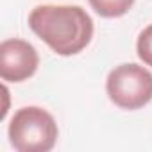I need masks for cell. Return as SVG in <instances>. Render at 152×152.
I'll use <instances>...</instances> for the list:
<instances>
[{
	"label": "cell",
	"mask_w": 152,
	"mask_h": 152,
	"mask_svg": "<svg viewBox=\"0 0 152 152\" xmlns=\"http://www.w3.org/2000/svg\"><path fill=\"white\" fill-rule=\"evenodd\" d=\"M29 27L57 56L79 54L93 38V20L81 6H38L29 15Z\"/></svg>",
	"instance_id": "1"
},
{
	"label": "cell",
	"mask_w": 152,
	"mask_h": 152,
	"mask_svg": "<svg viewBox=\"0 0 152 152\" xmlns=\"http://www.w3.org/2000/svg\"><path fill=\"white\" fill-rule=\"evenodd\" d=\"M7 134L11 147L18 152H48L57 141L59 129L48 111L27 106L13 115Z\"/></svg>",
	"instance_id": "2"
},
{
	"label": "cell",
	"mask_w": 152,
	"mask_h": 152,
	"mask_svg": "<svg viewBox=\"0 0 152 152\" xmlns=\"http://www.w3.org/2000/svg\"><path fill=\"white\" fill-rule=\"evenodd\" d=\"M106 91L120 109H141L152 100V73L136 63L120 64L109 72Z\"/></svg>",
	"instance_id": "3"
},
{
	"label": "cell",
	"mask_w": 152,
	"mask_h": 152,
	"mask_svg": "<svg viewBox=\"0 0 152 152\" xmlns=\"http://www.w3.org/2000/svg\"><path fill=\"white\" fill-rule=\"evenodd\" d=\"M39 56L25 39H6L0 43V77L7 83H23L36 73Z\"/></svg>",
	"instance_id": "4"
},
{
	"label": "cell",
	"mask_w": 152,
	"mask_h": 152,
	"mask_svg": "<svg viewBox=\"0 0 152 152\" xmlns=\"http://www.w3.org/2000/svg\"><path fill=\"white\" fill-rule=\"evenodd\" d=\"M91 9L102 18H120L132 7L134 0H88Z\"/></svg>",
	"instance_id": "5"
},
{
	"label": "cell",
	"mask_w": 152,
	"mask_h": 152,
	"mask_svg": "<svg viewBox=\"0 0 152 152\" xmlns=\"http://www.w3.org/2000/svg\"><path fill=\"white\" fill-rule=\"evenodd\" d=\"M136 52H138V57L147 66H152V23L140 32L136 41Z\"/></svg>",
	"instance_id": "6"
}]
</instances>
